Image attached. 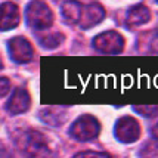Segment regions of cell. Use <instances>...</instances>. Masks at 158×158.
<instances>
[{"instance_id": "6da1fadb", "label": "cell", "mask_w": 158, "mask_h": 158, "mask_svg": "<svg viewBox=\"0 0 158 158\" xmlns=\"http://www.w3.org/2000/svg\"><path fill=\"white\" fill-rule=\"evenodd\" d=\"M25 14L28 25L34 30H48L53 24V14L43 0H31Z\"/></svg>"}, {"instance_id": "7a4b0ae2", "label": "cell", "mask_w": 158, "mask_h": 158, "mask_svg": "<svg viewBox=\"0 0 158 158\" xmlns=\"http://www.w3.org/2000/svg\"><path fill=\"white\" fill-rule=\"evenodd\" d=\"M21 148L27 158H55L44 138L37 131H28L21 139Z\"/></svg>"}, {"instance_id": "3957f363", "label": "cell", "mask_w": 158, "mask_h": 158, "mask_svg": "<svg viewBox=\"0 0 158 158\" xmlns=\"http://www.w3.org/2000/svg\"><path fill=\"white\" fill-rule=\"evenodd\" d=\"M99 131H101V124L92 115H81L69 127V135L80 142H87L95 139L99 135Z\"/></svg>"}, {"instance_id": "277c9868", "label": "cell", "mask_w": 158, "mask_h": 158, "mask_svg": "<svg viewBox=\"0 0 158 158\" xmlns=\"http://www.w3.org/2000/svg\"><path fill=\"white\" fill-rule=\"evenodd\" d=\"M93 48L101 53L117 55L124 48V39L115 31H105L93 39Z\"/></svg>"}, {"instance_id": "5b68a950", "label": "cell", "mask_w": 158, "mask_h": 158, "mask_svg": "<svg viewBox=\"0 0 158 158\" xmlns=\"http://www.w3.org/2000/svg\"><path fill=\"white\" fill-rule=\"evenodd\" d=\"M115 138L123 143H133L140 136V126L131 117H121L114 127Z\"/></svg>"}, {"instance_id": "8992f818", "label": "cell", "mask_w": 158, "mask_h": 158, "mask_svg": "<svg viewBox=\"0 0 158 158\" xmlns=\"http://www.w3.org/2000/svg\"><path fill=\"white\" fill-rule=\"evenodd\" d=\"M7 52L10 59L16 64H28L33 59V46L24 37H14L7 41Z\"/></svg>"}, {"instance_id": "52a82bcc", "label": "cell", "mask_w": 158, "mask_h": 158, "mask_svg": "<svg viewBox=\"0 0 158 158\" xmlns=\"http://www.w3.org/2000/svg\"><path fill=\"white\" fill-rule=\"evenodd\" d=\"M30 103H31V99H30V95L25 89H15L14 93L10 95L9 101L6 103V110L10 112V114H22L30 108Z\"/></svg>"}, {"instance_id": "ba28073f", "label": "cell", "mask_w": 158, "mask_h": 158, "mask_svg": "<svg viewBox=\"0 0 158 158\" xmlns=\"http://www.w3.org/2000/svg\"><path fill=\"white\" fill-rule=\"evenodd\" d=\"M103 16H105V10H103V7L101 5H98V3L87 5V6L83 7L80 25H81V28H90L99 24L103 19Z\"/></svg>"}, {"instance_id": "9c48e42d", "label": "cell", "mask_w": 158, "mask_h": 158, "mask_svg": "<svg viewBox=\"0 0 158 158\" xmlns=\"http://www.w3.org/2000/svg\"><path fill=\"white\" fill-rule=\"evenodd\" d=\"M19 9L12 2L2 3V31L14 30L19 24Z\"/></svg>"}, {"instance_id": "30bf717a", "label": "cell", "mask_w": 158, "mask_h": 158, "mask_svg": "<svg viewBox=\"0 0 158 158\" xmlns=\"http://www.w3.org/2000/svg\"><path fill=\"white\" fill-rule=\"evenodd\" d=\"M149 18H151L149 9L143 5H138V6H133L129 9L126 21L129 25H143L149 21Z\"/></svg>"}, {"instance_id": "8fae6325", "label": "cell", "mask_w": 158, "mask_h": 158, "mask_svg": "<svg viewBox=\"0 0 158 158\" xmlns=\"http://www.w3.org/2000/svg\"><path fill=\"white\" fill-rule=\"evenodd\" d=\"M81 14H83V7L77 0H65L62 3V15L71 24L80 22Z\"/></svg>"}, {"instance_id": "7c38bea8", "label": "cell", "mask_w": 158, "mask_h": 158, "mask_svg": "<svg viewBox=\"0 0 158 158\" xmlns=\"http://www.w3.org/2000/svg\"><path fill=\"white\" fill-rule=\"evenodd\" d=\"M67 112L62 108H46L40 112L41 121L48 123L49 126H61L65 121Z\"/></svg>"}, {"instance_id": "4fadbf2b", "label": "cell", "mask_w": 158, "mask_h": 158, "mask_svg": "<svg viewBox=\"0 0 158 158\" xmlns=\"http://www.w3.org/2000/svg\"><path fill=\"white\" fill-rule=\"evenodd\" d=\"M62 41H64V35L58 33V34H49L46 37H43L40 40V43L48 49H55L61 44Z\"/></svg>"}, {"instance_id": "5bb4252c", "label": "cell", "mask_w": 158, "mask_h": 158, "mask_svg": "<svg viewBox=\"0 0 158 158\" xmlns=\"http://www.w3.org/2000/svg\"><path fill=\"white\" fill-rule=\"evenodd\" d=\"M135 111L140 114V115H145V117H154L158 114V108L157 106H136Z\"/></svg>"}, {"instance_id": "9a60e30c", "label": "cell", "mask_w": 158, "mask_h": 158, "mask_svg": "<svg viewBox=\"0 0 158 158\" xmlns=\"http://www.w3.org/2000/svg\"><path fill=\"white\" fill-rule=\"evenodd\" d=\"M74 158H111L108 154H103V152H80V154H77Z\"/></svg>"}, {"instance_id": "2e32d148", "label": "cell", "mask_w": 158, "mask_h": 158, "mask_svg": "<svg viewBox=\"0 0 158 158\" xmlns=\"http://www.w3.org/2000/svg\"><path fill=\"white\" fill-rule=\"evenodd\" d=\"M151 48H152V50H154V52H157V53H158V33H155V35L152 37Z\"/></svg>"}, {"instance_id": "e0dca14e", "label": "cell", "mask_w": 158, "mask_h": 158, "mask_svg": "<svg viewBox=\"0 0 158 158\" xmlns=\"http://www.w3.org/2000/svg\"><path fill=\"white\" fill-rule=\"evenodd\" d=\"M6 87L9 89V81L6 78H2V96H6Z\"/></svg>"}, {"instance_id": "ac0fdd59", "label": "cell", "mask_w": 158, "mask_h": 158, "mask_svg": "<svg viewBox=\"0 0 158 158\" xmlns=\"http://www.w3.org/2000/svg\"><path fill=\"white\" fill-rule=\"evenodd\" d=\"M151 133H152V136L155 139H158V123H155L154 126H152V130H151Z\"/></svg>"}, {"instance_id": "d6986e66", "label": "cell", "mask_w": 158, "mask_h": 158, "mask_svg": "<svg viewBox=\"0 0 158 158\" xmlns=\"http://www.w3.org/2000/svg\"><path fill=\"white\" fill-rule=\"evenodd\" d=\"M157 2H158V0H157Z\"/></svg>"}]
</instances>
